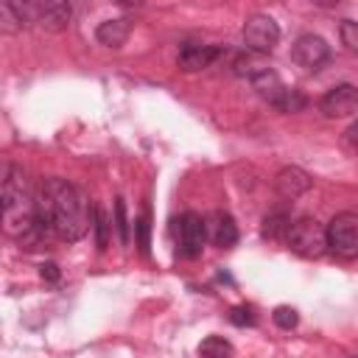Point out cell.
Returning a JSON list of instances; mask_svg holds the SVG:
<instances>
[{
	"label": "cell",
	"instance_id": "6da1fadb",
	"mask_svg": "<svg viewBox=\"0 0 358 358\" xmlns=\"http://www.w3.org/2000/svg\"><path fill=\"white\" fill-rule=\"evenodd\" d=\"M95 207L67 179L50 176L36 190V221L62 241H78L92 227Z\"/></svg>",
	"mask_w": 358,
	"mask_h": 358
},
{
	"label": "cell",
	"instance_id": "7a4b0ae2",
	"mask_svg": "<svg viewBox=\"0 0 358 358\" xmlns=\"http://www.w3.org/2000/svg\"><path fill=\"white\" fill-rule=\"evenodd\" d=\"M0 199H3V229L6 235L22 241L36 227V190L28 173L11 162H3L0 179Z\"/></svg>",
	"mask_w": 358,
	"mask_h": 358
},
{
	"label": "cell",
	"instance_id": "3957f363",
	"mask_svg": "<svg viewBox=\"0 0 358 358\" xmlns=\"http://www.w3.org/2000/svg\"><path fill=\"white\" fill-rule=\"evenodd\" d=\"M285 243L291 252H296L302 257H322L324 252H330L327 249V227L310 215L291 221V227L285 232Z\"/></svg>",
	"mask_w": 358,
	"mask_h": 358
},
{
	"label": "cell",
	"instance_id": "277c9868",
	"mask_svg": "<svg viewBox=\"0 0 358 358\" xmlns=\"http://www.w3.org/2000/svg\"><path fill=\"white\" fill-rule=\"evenodd\" d=\"M327 249L338 257H358V213H338L327 224Z\"/></svg>",
	"mask_w": 358,
	"mask_h": 358
},
{
	"label": "cell",
	"instance_id": "5b68a950",
	"mask_svg": "<svg viewBox=\"0 0 358 358\" xmlns=\"http://www.w3.org/2000/svg\"><path fill=\"white\" fill-rule=\"evenodd\" d=\"M280 42V25L268 14H252L243 22V45L252 53H271Z\"/></svg>",
	"mask_w": 358,
	"mask_h": 358
},
{
	"label": "cell",
	"instance_id": "8992f818",
	"mask_svg": "<svg viewBox=\"0 0 358 358\" xmlns=\"http://www.w3.org/2000/svg\"><path fill=\"white\" fill-rule=\"evenodd\" d=\"M291 59H294L302 70L316 73V70H322V67L330 62V45H327L322 36H316V34H305V36H299V39L294 42Z\"/></svg>",
	"mask_w": 358,
	"mask_h": 358
},
{
	"label": "cell",
	"instance_id": "52a82bcc",
	"mask_svg": "<svg viewBox=\"0 0 358 358\" xmlns=\"http://www.w3.org/2000/svg\"><path fill=\"white\" fill-rule=\"evenodd\" d=\"M176 232H179V243H182V255L196 257L204 249L207 241V221L199 213H185L176 221Z\"/></svg>",
	"mask_w": 358,
	"mask_h": 358
},
{
	"label": "cell",
	"instance_id": "ba28073f",
	"mask_svg": "<svg viewBox=\"0 0 358 358\" xmlns=\"http://www.w3.org/2000/svg\"><path fill=\"white\" fill-rule=\"evenodd\" d=\"M319 109L322 115L327 117H347L358 109V87L352 84H338L333 90H327L319 101Z\"/></svg>",
	"mask_w": 358,
	"mask_h": 358
},
{
	"label": "cell",
	"instance_id": "9c48e42d",
	"mask_svg": "<svg viewBox=\"0 0 358 358\" xmlns=\"http://www.w3.org/2000/svg\"><path fill=\"white\" fill-rule=\"evenodd\" d=\"M73 20V6L67 0H48V3H36V20L42 31H50V34H59L70 25Z\"/></svg>",
	"mask_w": 358,
	"mask_h": 358
},
{
	"label": "cell",
	"instance_id": "30bf717a",
	"mask_svg": "<svg viewBox=\"0 0 358 358\" xmlns=\"http://www.w3.org/2000/svg\"><path fill=\"white\" fill-rule=\"evenodd\" d=\"M310 176L302 171V168H296V165H285L282 171H277V176H274V193L280 196V199H285V201H294V199H299L302 193H308L310 190Z\"/></svg>",
	"mask_w": 358,
	"mask_h": 358
},
{
	"label": "cell",
	"instance_id": "8fae6325",
	"mask_svg": "<svg viewBox=\"0 0 358 358\" xmlns=\"http://www.w3.org/2000/svg\"><path fill=\"white\" fill-rule=\"evenodd\" d=\"M215 59H218V48L187 42V45H182V50H179V56H176V64H179V70H185V73H196V70L210 67Z\"/></svg>",
	"mask_w": 358,
	"mask_h": 358
},
{
	"label": "cell",
	"instance_id": "7c38bea8",
	"mask_svg": "<svg viewBox=\"0 0 358 358\" xmlns=\"http://www.w3.org/2000/svg\"><path fill=\"white\" fill-rule=\"evenodd\" d=\"M129 34H131V20H129V17H117V20H103V22L98 25V31H95V39H98L103 48L117 50V48L126 45Z\"/></svg>",
	"mask_w": 358,
	"mask_h": 358
},
{
	"label": "cell",
	"instance_id": "4fadbf2b",
	"mask_svg": "<svg viewBox=\"0 0 358 358\" xmlns=\"http://www.w3.org/2000/svg\"><path fill=\"white\" fill-rule=\"evenodd\" d=\"M207 238L215 246H221V249L235 246L238 243V224H235V218L229 213H215L210 218V224H207Z\"/></svg>",
	"mask_w": 358,
	"mask_h": 358
},
{
	"label": "cell",
	"instance_id": "5bb4252c",
	"mask_svg": "<svg viewBox=\"0 0 358 358\" xmlns=\"http://www.w3.org/2000/svg\"><path fill=\"white\" fill-rule=\"evenodd\" d=\"M252 90H255V92H257L263 101H268L271 106H277V103H280V98L285 95V90H288V87L280 81V76H277L274 70L263 67V70H260V73L252 78Z\"/></svg>",
	"mask_w": 358,
	"mask_h": 358
},
{
	"label": "cell",
	"instance_id": "9a60e30c",
	"mask_svg": "<svg viewBox=\"0 0 358 358\" xmlns=\"http://www.w3.org/2000/svg\"><path fill=\"white\" fill-rule=\"evenodd\" d=\"M288 227H291V215H288L285 210H274V213H268V215L263 218V235L271 238V241L285 238Z\"/></svg>",
	"mask_w": 358,
	"mask_h": 358
},
{
	"label": "cell",
	"instance_id": "2e32d148",
	"mask_svg": "<svg viewBox=\"0 0 358 358\" xmlns=\"http://www.w3.org/2000/svg\"><path fill=\"white\" fill-rule=\"evenodd\" d=\"M232 344L224 338V336H207L201 344H199V355L201 358H232Z\"/></svg>",
	"mask_w": 358,
	"mask_h": 358
},
{
	"label": "cell",
	"instance_id": "e0dca14e",
	"mask_svg": "<svg viewBox=\"0 0 358 358\" xmlns=\"http://www.w3.org/2000/svg\"><path fill=\"white\" fill-rule=\"evenodd\" d=\"M92 229H95V246L103 252L109 243V218L101 207H95V213H92Z\"/></svg>",
	"mask_w": 358,
	"mask_h": 358
},
{
	"label": "cell",
	"instance_id": "ac0fdd59",
	"mask_svg": "<svg viewBox=\"0 0 358 358\" xmlns=\"http://www.w3.org/2000/svg\"><path fill=\"white\" fill-rule=\"evenodd\" d=\"M308 106V98L299 92V90H285V95L280 98V103L274 106V109H280V112H299V109H305Z\"/></svg>",
	"mask_w": 358,
	"mask_h": 358
},
{
	"label": "cell",
	"instance_id": "d6986e66",
	"mask_svg": "<svg viewBox=\"0 0 358 358\" xmlns=\"http://www.w3.org/2000/svg\"><path fill=\"white\" fill-rule=\"evenodd\" d=\"M134 229H137V246L143 255H148V246H151V218H148V210L134 221Z\"/></svg>",
	"mask_w": 358,
	"mask_h": 358
},
{
	"label": "cell",
	"instance_id": "ffe728a7",
	"mask_svg": "<svg viewBox=\"0 0 358 358\" xmlns=\"http://www.w3.org/2000/svg\"><path fill=\"white\" fill-rule=\"evenodd\" d=\"M338 34H341L344 48H347L350 53H358V22H355V20H344L341 28H338Z\"/></svg>",
	"mask_w": 358,
	"mask_h": 358
},
{
	"label": "cell",
	"instance_id": "44dd1931",
	"mask_svg": "<svg viewBox=\"0 0 358 358\" xmlns=\"http://www.w3.org/2000/svg\"><path fill=\"white\" fill-rule=\"evenodd\" d=\"M271 319H274V324H277V327H282V330H291V327H296V322H299L296 310H294V308H288V305L274 308Z\"/></svg>",
	"mask_w": 358,
	"mask_h": 358
},
{
	"label": "cell",
	"instance_id": "7402d4cb",
	"mask_svg": "<svg viewBox=\"0 0 358 358\" xmlns=\"http://www.w3.org/2000/svg\"><path fill=\"white\" fill-rule=\"evenodd\" d=\"M115 227H117V238L126 246L129 243V221H126V204L123 199H115Z\"/></svg>",
	"mask_w": 358,
	"mask_h": 358
},
{
	"label": "cell",
	"instance_id": "603a6c76",
	"mask_svg": "<svg viewBox=\"0 0 358 358\" xmlns=\"http://www.w3.org/2000/svg\"><path fill=\"white\" fill-rule=\"evenodd\" d=\"M229 322L238 324V327H252L257 322V316H255V310L249 305H238V308L229 310Z\"/></svg>",
	"mask_w": 358,
	"mask_h": 358
},
{
	"label": "cell",
	"instance_id": "cb8c5ba5",
	"mask_svg": "<svg viewBox=\"0 0 358 358\" xmlns=\"http://www.w3.org/2000/svg\"><path fill=\"white\" fill-rule=\"evenodd\" d=\"M39 274H42V280H48V282H56V280H59V266H56V263H42Z\"/></svg>",
	"mask_w": 358,
	"mask_h": 358
},
{
	"label": "cell",
	"instance_id": "d4e9b609",
	"mask_svg": "<svg viewBox=\"0 0 358 358\" xmlns=\"http://www.w3.org/2000/svg\"><path fill=\"white\" fill-rule=\"evenodd\" d=\"M347 140H350V143H352V145L358 148V120H355V123H352V126L347 129Z\"/></svg>",
	"mask_w": 358,
	"mask_h": 358
},
{
	"label": "cell",
	"instance_id": "484cf974",
	"mask_svg": "<svg viewBox=\"0 0 358 358\" xmlns=\"http://www.w3.org/2000/svg\"><path fill=\"white\" fill-rule=\"evenodd\" d=\"M355 358H358V355H355Z\"/></svg>",
	"mask_w": 358,
	"mask_h": 358
}]
</instances>
